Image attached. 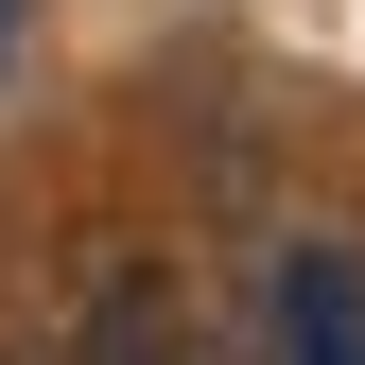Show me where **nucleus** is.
I'll return each mask as SVG.
<instances>
[{
    "label": "nucleus",
    "instance_id": "f257e3e1",
    "mask_svg": "<svg viewBox=\"0 0 365 365\" xmlns=\"http://www.w3.org/2000/svg\"><path fill=\"white\" fill-rule=\"evenodd\" d=\"M53 365H244V348H226V313H209L192 261L122 244L105 279H87V313H70V348H53Z\"/></svg>",
    "mask_w": 365,
    "mask_h": 365
},
{
    "label": "nucleus",
    "instance_id": "f03ea898",
    "mask_svg": "<svg viewBox=\"0 0 365 365\" xmlns=\"http://www.w3.org/2000/svg\"><path fill=\"white\" fill-rule=\"evenodd\" d=\"M279 365H365V279H348V244H313L296 279H279Z\"/></svg>",
    "mask_w": 365,
    "mask_h": 365
},
{
    "label": "nucleus",
    "instance_id": "7ed1b4c3",
    "mask_svg": "<svg viewBox=\"0 0 365 365\" xmlns=\"http://www.w3.org/2000/svg\"><path fill=\"white\" fill-rule=\"evenodd\" d=\"M0 53H18V0H0Z\"/></svg>",
    "mask_w": 365,
    "mask_h": 365
},
{
    "label": "nucleus",
    "instance_id": "20e7f679",
    "mask_svg": "<svg viewBox=\"0 0 365 365\" xmlns=\"http://www.w3.org/2000/svg\"><path fill=\"white\" fill-rule=\"evenodd\" d=\"M18 365H53V348H18Z\"/></svg>",
    "mask_w": 365,
    "mask_h": 365
}]
</instances>
